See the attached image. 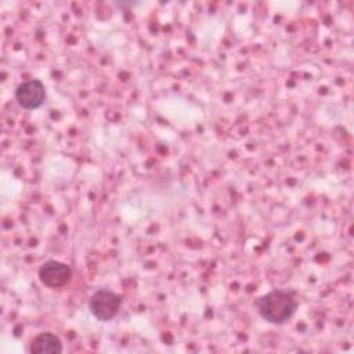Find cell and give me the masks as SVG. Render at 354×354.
Wrapping results in <instances>:
<instances>
[{
  "mask_svg": "<svg viewBox=\"0 0 354 354\" xmlns=\"http://www.w3.org/2000/svg\"><path fill=\"white\" fill-rule=\"evenodd\" d=\"M297 300L289 290L274 289L256 300L260 315L270 324L282 325L288 322L297 310Z\"/></svg>",
  "mask_w": 354,
  "mask_h": 354,
  "instance_id": "obj_1",
  "label": "cell"
},
{
  "mask_svg": "<svg viewBox=\"0 0 354 354\" xmlns=\"http://www.w3.org/2000/svg\"><path fill=\"white\" fill-rule=\"evenodd\" d=\"M122 299L109 289L97 290L88 300L90 313L100 321H109L120 310Z\"/></svg>",
  "mask_w": 354,
  "mask_h": 354,
  "instance_id": "obj_2",
  "label": "cell"
},
{
  "mask_svg": "<svg viewBox=\"0 0 354 354\" xmlns=\"http://www.w3.org/2000/svg\"><path fill=\"white\" fill-rule=\"evenodd\" d=\"M15 100L25 109H37L46 101V87L37 79L22 82L15 88Z\"/></svg>",
  "mask_w": 354,
  "mask_h": 354,
  "instance_id": "obj_3",
  "label": "cell"
},
{
  "mask_svg": "<svg viewBox=\"0 0 354 354\" xmlns=\"http://www.w3.org/2000/svg\"><path fill=\"white\" fill-rule=\"evenodd\" d=\"M71 268L65 263L57 260H48L39 268V279L47 288L55 289L66 285L71 279Z\"/></svg>",
  "mask_w": 354,
  "mask_h": 354,
  "instance_id": "obj_4",
  "label": "cell"
},
{
  "mask_svg": "<svg viewBox=\"0 0 354 354\" xmlns=\"http://www.w3.org/2000/svg\"><path fill=\"white\" fill-rule=\"evenodd\" d=\"M29 351L32 354H58L62 351V343L57 335L43 332L32 339Z\"/></svg>",
  "mask_w": 354,
  "mask_h": 354,
  "instance_id": "obj_5",
  "label": "cell"
}]
</instances>
